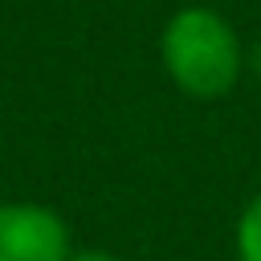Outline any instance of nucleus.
I'll list each match as a JSON object with an SVG mask.
<instances>
[{"label":"nucleus","mask_w":261,"mask_h":261,"mask_svg":"<svg viewBox=\"0 0 261 261\" xmlns=\"http://www.w3.org/2000/svg\"><path fill=\"white\" fill-rule=\"evenodd\" d=\"M65 261H122V257H114V253H106V249H73Z\"/></svg>","instance_id":"obj_4"},{"label":"nucleus","mask_w":261,"mask_h":261,"mask_svg":"<svg viewBox=\"0 0 261 261\" xmlns=\"http://www.w3.org/2000/svg\"><path fill=\"white\" fill-rule=\"evenodd\" d=\"M253 49H257V53H245V69H249V65H253V69H257V73H261V45H253Z\"/></svg>","instance_id":"obj_5"},{"label":"nucleus","mask_w":261,"mask_h":261,"mask_svg":"<svg viewBox=\"0 0 261 261\" xmlns=\"http://www.w3.org/2000/svg\"><path fill=\"white\" fill-rule=\"evenodd\" d=\"M232 249H237V261H261V192L249 196L245 208L237 212Z\"/></svg>","instance_id":"obj_3"},{"label":"nucleus","mask_w":261,"mask_h":261,"mask_svg":"<svg viewBox=\"0 0 261 261\" xmlns=\"http://www.w3.org/2000/svg\"><path fill=\"white\" fill-rule=\"evenodd\" d=\"M73 232L53 204L0 200V261H65Z\"/></svg>","instance_id":"obj_2"},{"label":"nucleus","mask_w":261,"mask_h":261,"mask_svg":"<svg viewBox=\"0 0 261 261\" xmlns=\"http://www.w3.org/2000/svg\"><path fill=\"white\" fill-rule=\"evenodd\" d=\"M245 53L237 24L212 4L175 8L159 33V65L167 82L196 102L228 98L245 77Z\"/></svg>","instance_id":"obj_1"}]
</instances>
